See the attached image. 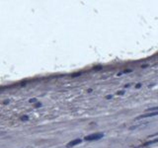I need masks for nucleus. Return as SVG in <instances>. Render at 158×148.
I'll return each instance as SVG.
<instances>
[{
	"label": "nucleus",
	"mask_w": 158,
	"mask_h": 148,
	"mask_svg": "<svg viewBox=\"0 0 158 148\" xmlns=\"http://www.w3.org/2000/svg\"><path fill=\"white\" fill-rule=\"evenodd\" d=\"M158 116V111H155V112H152V113H144V115H141L139 117H136V120H141V118H145V117H156Z\"/></svg>",
	"instance_id": "2"
},
{
	"label": "nucleus",
	"mask_w": 158,
	"mask_h": 148,
	"mask_svg": "<svg viewBox=\"0 0 158 148\" xmlns=\"http://www.w3.org/2000/svg\"><path fill=\"white\" fill-rule=\"evenodd\" d=\"M81 142H82V140L80 139V138H77V139H74V140H71L70 142H68L66 144V147L70 148V147H73V146H76L78 144H80Z\"/></svg>",
	"instance_id": "3"
},
{
	"label": "nucleus",
	"mask_w": 158,
	"mask_h": 148,
	"mask_svg": "<svg viewBox=\"0 0 158 148\" xmlns=\"http://www.w3.org/2000/svg\"><path fill=\"white\" fill-rule=\"evenodd\" d=\"M104 137V133L103 132H97V133H93V134L87 135L84 137V140L86 141H94V140H99L101 138Z\"/></svg>",
	"instance_id": "1"
},
{
	"label": "nucleus",
	"mask_w": 158,
	"mask_h": 148,
	"mask_svg": "<svg viewBox=\"0 0 158 148\" xmlns=\"http://www.w3.org/2000/svg\"><path fill=\"white\" fill-rule=\"evenodd\" d=\"M154 143H158V138L157 139H153V140H150V141H148L146 143H144L142 146H148V145H151V144H154Z\"/></svg>",
	"instance_id": "4"
}]
</instances>
